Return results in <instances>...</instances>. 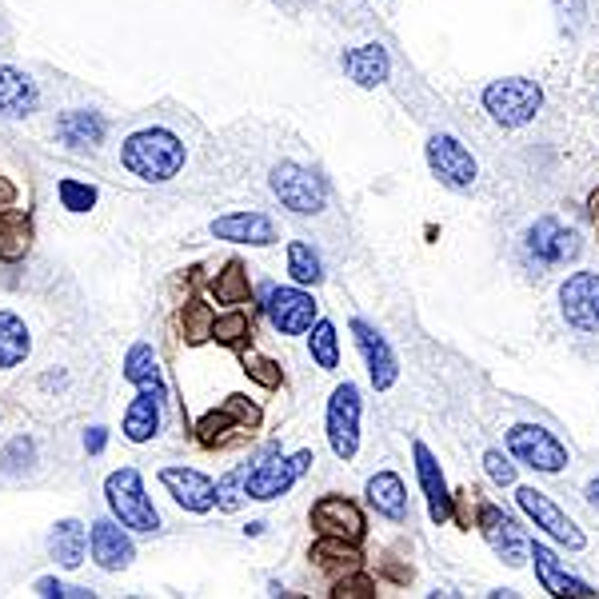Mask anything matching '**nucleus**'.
I'll return each instance as SVG.
<instances>
[{
	"instance_id": "c85d7f7f",
	"label": "nucleus",
	"mask_w": 599,
	"mask_h": 599,
	"mask_svg": "<svg viewBox=\"0 0 599 599\" xmlns=\"http://www.w3.org/2000/svg\"><path fill=\"white\" fill-rule=\"evenodd\" d=\"M29 216H20V212H0V260H20L29 252Z\"/></svg>"
},
{
	"instance_id": "ddd939ff",
	"label": "nucleus",
	"mask_w": 599,
	"mask_h": 599,
	"mask_svg": "<svg viewBox=\"0 0 599 599\" xmlns=\"http://www.w3.org/2000/svg\"><path fill=\"white\" fill-rule=\"evenodd\" d=\"M264 308H268L272 328L284 332V336L312 332V324H316V300L300 288H272Z\"/></svg>"
},
{
	"instance_id": "1a4fd4ad",
	"label": "nucleus",
	"mask_w": 599,
	"mask_h": 599,
	"mask_svg": "<svg viewBox=\"0 0 599 599\" xmlns=\"http://www.w3.org/2000/svg\"><path fill=\"white\" fill-rule=\"evenodd\" d=\"M528 252L531 260L548 264V268L568 264V260L579 256V232L568 229V224H559L556 216H539L528 229Z\"/></svg>"
},
{
	"instance_id": "c756f323",
	"label": "nucleus",
	"mask_w": 599,
	"mask_h": 599,
	"mask_svg": "<svg viewBox=\"0 0 599 599\" xmlns=\"http://www.w3.org/2000/svg\"><path fill=\"white\" fill-rule=\"evenodd\" d=\"M212 292H216L220 304H248L252 284H248V272H244V264H240V260H229V264H224V272L212 280Z\"/></svg>"
},
{
	"instance_id": "9b49d317",
	"label": "nucleus",
	"mask_w": 599,
	"mask_h": 599,
	"mask_svg": "<svg viewBox=\"0 0 599 599\" xmlns=\"http://www.w3.org/2000/svg\"><path fill=\"white\" fill-rule=\"evenodd\" d=\"M428 164L432 172H436L448 189H471L476 184V160H471V152L459 144L456 136H432L428 140Z\"/></svg>"
},
{
	"instance_id": "2eb2a0df",
	"label": "nucleus",
	"mask_w": 599,
	"mask_h": 599,
	"mask_svg": "<svg viewBox=\"0 0 599 599\" xmlns=\"http://www.w3.org/2000/svg\"><path fill=\"white\" fill-rule=\"evenodd\" d=\"M312 524H316L319 536H332V539H348V544H356L359 536H364V511L352 504V499L344 496H324L312 508Z\"/></svg>"
},
{
	"instance_id": "bb28decb",
	"label": "nucleus",
	"mask_w": 599,
	"mask_h": 599,
	"mask_svg": "<svg viewBox=\"0 0 599 599\" xmlns=\"http://www.w3.org/2000/svg\"><path fill=\"white\" fill-rule=\"evenodd\" d=\"M57 136L72 149H84V144H100L104 140V120L97 112H64L57 120Z\"/></svg>"
},
{
	"instance_id": "49530a36",
	"label": "nucleus",
	"mask_w": 599,
	"mask_h": 599,
	"mask_svg": "<svg viewBox=\"0 0 599 599\" xmlns=\"http://www.w3.org/2000/svg\"><path fill=\"white\" fill-rule=\"evenodd\" d=\"M591 216L599 220V192H596V196H591Z\"/></svg>"
},
{
	"instance_id": "aec40b11",
	"label": "nucleus",
	"mask_w": 599,
	"mask_h": 599,
	"mask_svg": "<svg viewBox=\"0 0 599 599\" xmlns=\"http://www.w3.org/2000/svg\"><path fill=\"white\" fill-rule=\"evenodd\" d=\"M132 556H136V548H132V539L124 536L116 524H109V519L92 524V559H97L100 568L104 571L129 568Z\"/></svg>"
},
{
	"instance_id": "5701e85b",
	"label": "nucleus",
	"mask_w": 599,
	"mask_h": 599,
	"mask_svg": "<svg viewBox=\"0 0 599 599\" xmlns=\"http://www.w3.org/2000/svg\"><path fill=\"white\" fill-rule=\"evenodd\" d=\"M160 399H164V392L149 388V384L132 399L129 416H124V436H129L132 444H144V439H152L160 432Z\"/></svg>"
},
{
	"instance_id": "f704fd0d",
	"label": "nucleus",
	"mask_w": 599,
	"mask_h": 599,
	"mask_svg": "<svg viewBox=\"0 0 599 599\" xmlns=\"http://www.w3.org/2000/svg\"><path fill=\"white\" fill-rule=\"evenodd\" d=\"M124 379H132L140 388L156 379V356H152L149 344H136V348L129 352V359H124Z\"/></svg>"
},
{
	"instance_id": "37998d69",
	"label": "nucleus",
	"mask_w": 599,
	"mask_h": 599,
	"mask_svg": "<svg viewBox=\"0 0 599 599\" xmlns=\"http://www.w3.org/2000/svg\"><path fill=\"white\" fill-rule=\"evenodd\" d=\"M17 204V184L9 176H0V212H9Z\"/></svg>"
},
{
	"instance_id": "473e14b6",
	"label": "nucleus",
	"mask_w": 599,
	"mask_h": 599,
	"mask_svg": "<svg viewBox=\"0 0 599 599\" xmlns=\"http://www.w3.org/2000/svg\"><path fill=\"white\" fill-rule=\"evenodd\" d=\"M288 272L296 284H316L324 272H319V256L304 244V240H292L288 244Z\"/></svg>"
},
{
	"instance_id": "412c9836",
	"label": "nucleus",
	"mask_w": 599,
	"mask_h": 599,
	"mask_svg": "<svg viewBox=\"0 0 599 599\" xmlns=\"http://www.w3.org/2000/svg\"><path fill=\"white\" fill-rule=\"evenodd\" d=\"M531 559H536L539 583H544V591H551V596H596L583 579H576L568 568H559V559L551 556L544 544H531Z\"/></svg>"
},
{
	"instance_id": "0eeeda50",
	"label": "nucleus",
	"mask_w": 599,
	"mask_h": 599,
	"mask_svg": "<svg viewBox=\"0 0 599 599\" xmlns=\"http://www.w3.org/2000/svg\"><path fill=\"white\" fill-rule=\"evenodd\" d=\"M328 444L339 459H352L359 448V388L339 384L328 399Z\"/></svg>"
},
{
	"instance_id": "79ce46f5",
	"label": "nucleus",
	"mask_w": 599,
	"mask_h": 599,
	"mask_svg": "<svg viewBox=\"0 0 599 599\" xmlns=\"http://www.w3.org/2000/svg\"><path fill=\"white\" fill-rule=\"evenodd\" d=\"M37 591H40V596H60V599H64V596H89L84 588H64V583H57V579H40Z\"/></svg>"
},
{
	"instance_id": "a211bd4d",
	"label": "nucleus",
	"mask_w": 599,
	"mask_h": 599,
	"mask_svg": "<svg viewBox=\"0 0 599 599\" xmlns=\"http://www.w3.org/2000/svg\"><path fill=\"white\" fill-rule=\"evenodd\" d=\"M212 236L232 240V244H272L276 224L264 212H232V216L212 220Z\"/></svg>"
},
{
	"instance_id": "20e7f679",
	"label": "nucleus",
	"mask_w": 599,
	"mask_h": 599,
	"mask_svg": "<svg viewBox=\"0 0 599 599\" xmlns=\"http://www.w3.org/2000/svg\"><path fill=\"white\" fill-rule=\"evenodd\" d=\"M508 451L519 464H528V468L536 471L568 468V448H564L548 428H539V424H516V428L508 432Z\"/></svg>"
},
{
	"instance_id": "a19ab883",
	"label": "nucleus",
	"mask_w": 599,
	"mask_h": 599,
	"mask_svg": "<svg viewBox=\"0 0 599 599\" xmlns=\"http://www.w3.org/2000/svg\"><path fill=\"white\" fill-rule=\"evenodd\" d=\"M484 464H488V476L496 479V484H504V488H508V484H516V468H511L499 451H488V456H484Z\"/></svg>"
},
{
	"instance_id": "b1692460",
	"label": "nucleus",
	"mask_w": 599,
	"mask_h": 599,
	"mask_svg": "<svg viewBox=\"0 0 599 599\" xmlns=\"http://www.w3.org/2000/svg\"><path fill=\"white\" fill-rule=\"evenodd\" d=\"M37 109V84L17 69H0V116L17 120Z\"/></svg>"
},
{
	"instance_id": "c9c22d12",
	"label": "nucleus",
	"mask_w": 599,
	"mask_h": 599,
	"mask_svg": "<svg viewBox=\"0 0 599 599\" xmlns=\"http://www.w3.org/2000/svg\"><path fill=\"white\" fill-rule=\"evenodd\" d=\"M60 200L69 212H89L97 204V189L92 184H80V180H60Z\"/></svg>"
},
{
	"instance_id": "423d86ee",
	"label": "nucleus",
	"mask_w": 599,
	"mask_h": 599,
	"mask_svg": "<svg viewBox=\"0 0 599 599\" xmlns=\"http://www.w3.org/2000/svg\"><path fill=\"white\" fill-rule=\"evenodd\" d=\"M316 459H312V451H296V456H288V459H280V456H272V459H264V464H256V471H248L244 476V496L248 499H276V496H284V491L296 484L304 471L312 468Z\"/></svg>"
},
{
	"instance_id": "4be33fe9",
	"label": "nucleus",
	"mask_w": 599,
	"mask_h": 599,
	"mask_svg": "<svg viewBox=\"0 0 599 599\" xmlns=\"http://www.w3.org/2000/svg\"><path fill=\"white\" fill-rule=\"evenodd\" d=\"M388 52L379 49V44H359V49L344 52V72L356 80L359 89H376L388 80Z\"/></svg>"
},
{
	"instance_id": "4c0bfd02",
	"label": "nucleus",
	"mask_w": 599,
	"mask_h": 599,
	"mask_svg": "<svg viewBox=\"0 0 599 599\" xmlns=\"http://www.w3.org/2000/svg\"><path fill=\"white\" fill-rule=\"evenodd\" d=\"M240 484H244V471H232L229 479L216 484V508L220 511H236L240 508Z\"/></svg>"
},
{
	"instance_id": "f3484780",
	"label": "nucleus",
	"mask_w": 599,
	"mask_h": 599,
	"mask_svg": "<svg viewBox=\"0 0 599 599\" xmlns=\"http://www.w3.org/2000/svg\"><path fill=\"white\" fill-rule=\"evenodd\" d=\"M352 332H356L359 352L368 359V376H372V384H376V392L392 388V384H396V356H392L388 339L379 336L372 324H364V319H352Z\"/></svg>"
},
{
	"instance_id": "58836bf2",
	"label": "nucleus",
	"mask_w": 599,
	"mask_h": 599,
	"mask_svg": "<svg viewBox=\"0 0 599 599\" xmlns=\"http://www.w3.org/2000/svg\"><path fill=\"white\" fill-rule=\"evenodd\" d=\"M212 336L224 339V344H236L240 336H248V316H244V312H232V316L216 319V328H212Z\"/></svg>"
},
{
	"instance_id": "a878e982",
	"label": "nucleus",
	"mask_w": 599,
	"mask_h": 599,
	"mask_svg": "<svg viewBox=\"0 0 599 599\" xmlns=\"http://www.w3.org/2000/svg\"><path fill=\"white\" fill-rule=\"evenodd\" d=\"M49 548L60 568H80V564H84V548H89V536H84V528H80L77 519H64V524H57V531H52Z\"/></svg>"
},
{
	"instance_id": "c03bdc74",
	"label": "nucleus",
	"mask_w": 599,
	"mask_h": 599,
	"mask_svg": "<svg viewBox=\"0 0 599 599\" xmlns=\"http://www.w3.org/2000/svg\"><path fill=\"white\" fill-rule=\"evenodd\" d=\"M104 444H109V432H104V428H92L89 436H84V448H89L92 456H97V451H104Z\"/></svg>"
},
{
	"instance_id": "4468645a",
	"label": "nucleus",
	"mask_w": 599,
	"mask_h": 599,
	"mask_svg": "<svg viewBox=\"0 0 599 599\" xmlns=\"http://www.w3.org/2000/svg\"><path fill=\"white\" fill-rule=\"evenodd\" d=\"M516 504H519L524 511H528V516L536 519V528H544L551 539L568 544V548H583V531H579L576 524H571V519L564 516V511H559L548 496H544V491L519 488V491H516Z\"/></svg>"
},
{
	"instance_id": "cd10ccee",
	"label": "nucleus",
	"mask_w": 599,
	"mask_h": 599,
	"mask_svg": "<svg viewBox=\"0 0 599 599\" xmlns=\"http://www.w3.org/2000/svg\"><path fill=\"white\" fill-rule=\"evenodd\" d=\"M29 356V328L12 312H0V368H17Z\"/></svg>"
},
{
	"instance_id": "ea45409f",
	"label": "nucleus",
	"mask_w": 599,
	"mask_h": 599,
	"mask_svg": "<svg viewBox=\"0 0 599 599\" xmlns=\"http://www.w3.org/2000/svg\"><path fill=\"white\" fill-rule=\"evenodd\" d=\"M332 596L339 599H359V596H376V583H372L368 576H356V579H339L336 591Z\"/></svg>"
},
{
	"instance_id": "393cba45",
	"label": "nucleus",
	"mask_w": 599,
	"mask_h": 599,
	"mask_svg": "<svg viewBox=\"0 0 599 599\" xmlns=\"http://www.w3.org/2000/svg\"><path fill=\"white\" fill-rule=\"evenodd\" d=\"M368 504L388 519L408 516V491H404V479L396 471H376L368 479Z\"/></svg>"
},
{
	"instance_id": "dca6fc26",
	"label": "nucleus",
	"mask_w": 599,
	"mask_h": 599,
	"mask_svg": "<svg viewBox=\"0 0 599 599\" xmlns=\"http://www.w3.org/2000/svg\"><path fill=\"white\" fill-rule=\"evenodd\" d=\"M160 484L172 491L184 511H212L216 508V484H212L204 471H192V468H164L160 471Z\"/></svg>"
},
{
	"instance_id": "72a5a7b5",
	"label": "nucleus",
	"mask_w": 599,
	"mask_h": 599,
	"mask_svg": "<svg viewBox=\"0 0 599 599\" xmlns=\"http://www.w3.org/2000/svg\"><path fill=\"white\" fill-rule=\"evenodd\" d=\"M184 336H189V344H204V339H212V328H216V316H212L209 304H200V300H192V304H184Z\"/></svg>"
},
{
	"instance_id": "9d476101",
	"label": "nucleus",
	"mask_w": 599,
	"mask_h": 599,
	"mask_svg": "<svg viewBox=\"0 0 599 599\" xmlns=\"http://www.w3.org/2000/svg\"><path fill=\"white\" fill-rule=\"evenodd\" d=\"M260 424V408L256 404H248L244 396H229L224 404H220L216 412H209V416L196 424V439L204 444V448H216V444H224L229 439V432H248Z\"/></svg>"
},
{
	"instance_id": "e433bc0d",
	"label": "nucleus",
	"mask_w": 599,
	"mask_h": 599,
	"mask_svg": "<svg viewBox=\"0 0 599 599\" xmlns=\"http://www.w3.org/2000/svg\"><path fill=\"white\" fill-rule=\"evenodd\" d=\"M244 372H248L256 384H264V388H276V384H280V364L256 356V352H248V356H244Z\"/></svg>"
},
{
	"instance_id": "39448f33",
	"label": "nucleus",
	"mask_w": 599,
	"mask_h": 599,
	"mask_svg": "<svg viewBox=\"0 0 599 599\" xmlns=\"http://www.w3.org/2000/svg\"><path fill=\"white\" fill-rule=\"evenodd\" d=\"M272 192L280 196V204L300 216H312V212L324 209V200H328V189H324V180L316 172L300 169V164H276L272 169Z\"/></svg>"
},
{
	"instance_id": "7ed1b4c3",
	"label": "nucleus",
	"mask_w": 599,
	"mask_h": 599,
	"mask_svg": "<svg viewBox=\"0 0 599 599\" xmlns=\"http://www.w3.org/2000/svg\"><path fill=\"white\" fill-rule=\"evenodd\" d=\"M104 496H109V508L116 511V519L132 531H156L160 516L152 508V499L144 496V479L136 468H120L104 479Z\"/></svg>"
},
{
	"instance_id": "f03ea898",
	"label": "nucleus",
	"mask_w": 599,
	"mask_h": 599,
	"mask_svg": "<svg viewBox=\"0 0 599 599\" xmlns=\"http://www.w3.org/2000/svg\"><path fill=\"white\" fill-rule=\"evenodd\" d=\"M479 100H484V112H488L496 124H504V129H519V124L536 120L539 104H544V92H539L536 80L508 77V80H491Z\"/></svg>"
},
{
	"instance_id": "f8f14e48",
	"label": "nucleus",
	"mask_w": 599,
	"mask_h": 599,
	"mask_svg": "<svg viewBox=\"0 0 599 599\" xmlns=\"http://www.w3.org/2000/svg\"><path fill=\"white\" fill-rule=\"evenodd\" d=\"M479 531H484V539L491 544V551H496L504 564H511V568H519V564L531 556L528 539L516 528V519L504 516L496 504H484V508H479Z\"/></svg>"
},
{
	"instance_id": "7c9ffc66",
	"label": "nucleus",
	"mask_w": 599,
	"mask_h": 599,
	"mask_svg": "<svg viewBox=\"0 0 599 599\" xmlns=\"http://www.w3.org/2000/svg\"><path fill=\"white\" fill-rule=\"evenodd\" d=\"M312 559H316L319 568H344V571L359 568V551L352 548L348 539H332V536H324L316 548H312Z\"/></svg>"
},
{
	"instance_id": "2f4dec72",
	"label": "nucleus",
	"mask_w": 599,
	"mask_h": 599,
	"mask_svg": "<svg viewBox=\"0 0 599 599\" xmlns=\"http://www.w3.org/2000/svg\"><path fill=\"white\" fill-rule=\"evenodd\" d=\"M308 348H312V359H316L319 368L332 372L339 364V344H336V328H332L328 319H316L312 324V336H308Z\"/></svg>"
},
{
	"instance_id": "6e6552de",
	"label": "nucleus",
	"mask_w": 599,
	"mask_h": 599,
	"mask_svg": "<svg viewBox=\"0 0 599 599\" xmlns=\"http://www.w3.org/2000/svg\"><path fill=\"white\" fill-rule=\"evenodd\" d=\"M559 308L576 332H599V272H576L564 280Z\"/></svg>"
},
{
	"instance_id": "f257e3e1",
	"label": "nucleus",
	"mask_w": 599,
	"mask_h": 599,
	"mask_svg": "<svg viewBox=\"0 0 599 599\" xmlns=\"http://www.w3.org/2000/svg\"><path fill=\"white\" fill-rule=\"evenodd\" d=\"M120 160H124V169H129L132 176L160 184V180H172L184 169V144H180V136H172L169 129H144L124 140Z\"/></svg>"
},
{
	"instance_id": "6ab92c4d",
	"label": "nucleus",
	"mask_w": 599,
	"mask_h": 599,
	"mask_svg": "<svg viewBox=\"0 0 599 599\" xmlns=\"http://www.w3.org/2000/svg\"><path fill=\"white\" fill-rule=\"evenodd\" d=\"M416 471H419V488L428 496V516L436 524H448L451 519V496H448V484H444V471H439L436 456H432L424 444H416Z\"/></svg>"
},
{
	"instance_id": "a18cd8bd",
	"label": "nucleus",
	"mask_w": 599,
	"mask_h": 599,
	"mask_svg": "<svg viewBox=\"0 0 599 599\" xmlns=\"http://www.w3.org/2000/svg\"><path fill=\"white\" fill-rule=\"evenodd\" d=\"M588 499H591V504H599V479H591V484H588Z\"/></svg>"
}]
</instances>
